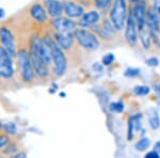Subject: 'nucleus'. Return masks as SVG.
<instances>
[{
  "label": "nucleus",
  "mask_w": 160,
  "mask_h": 158,
  "mask_svg": "<svg viewBox=\"0 0 160 158\" xmlns=\"http://www.w3.org/2000/svg\"><path fill=\"white\" fill-rule=\"evenodd\" d=\"M43 41L49 47L51 61L53 62V65H55L56 74L58 76H62V75L65 73V69H66V58L64 56V53L62 51L60 46L49 37H46Z\"/></svg>",
  "instance_id": "nucleus-1"
},
{
  "label": "nucleus",
  "mask_w": 160,
  "mask_h": 158,
  "mask_svg": "<svg viewBox=\"0 0 160 158\" xmlns=\"http://www.w3.org/2000/svg\"><path fill=\"white\" fill-rule=\"evenodd\" d=\"M29 57L31 63H32L33 69L38 76L45 77L48 74V65L43 61L42 57L40 56V53L37 47V37H33L30 44V53Z\"/></svg>",
  "instance_id": "nucleus-2"
},
{
  "label": "nucleus",
  "mask_w": 160,
  "mask_h": 158,
  "mask_svg": "<svg viewBox=\"0 0 160 158\" xmlns=\"http://www.w3.org/2000/svg\"><path fill=\"white\" fill-rule=\"evenodd\" d=\"M17 60H18V67L22 80L26 82L31 81L34 77V69H33L32 63H31L30 57L25 49L18 51Z\"/></svg>",
  "instance_id": "nucleus-3"
},
{
  "label": "nucleus",
  "mask_w": 160,
  "mask_h": 158,
  "mask_svg": "<svg viewBox=\"0 0 160 158\" xmlns=\"http://www.w3.org/2000/svg\"><path fill=\"white\" fill-rule=\"evenodd\" d=\"M126 0H115L110 13V18L115 29H122L126 20Z\"/></svg>",
  "instance_id": "nucleus-4"
},
{
  "label": "nucleus",
  "mask_w": 160,
  "mask_h": 158,
  "mask_svg": "<svg viewBox=\"0 0 160 158\" xmlns=\"http://www.w3.org/2000/svg\"><path fill=\"white\" fill-rule=\"evenodd\" d=\"M74 37L78 41L80 45L83 48L89 49V50H94V49L98 48L99 42L96 35L93 34L92 32L83 29H77L74 32Z\"/></svg>",
  "instance_id": "nucleus-5"
},
{
  "label": "nucleus",
  "mask_w": 160,
  "mask_h": 158,
  "mask_svg": "<svg viewBox=\"0 0 160 158\" xmlns=\"http://www.w3.org/2000/svg\"><path fill=\"white\" fill-rule=\"evenodd\" d=\"M13 73L14 69H13L12 57L3 47H0V76L9 78Z\"/></svg>",
  "instance_id": "nucleus-6"
},
{
  "label": "nucleus",
  "mask_w": 160,
  "mask_h": 158,
  "mask_svg": "<svg viewBox=\"0 0 160 158\" xmlns=\"http://www.w3.org/2000/svg\"><path fill=\"white\" fill-rule=\"evenodd\" d=\"M0 41L3 45V48L9 53L10 56L13 57L16 55V44H15L14 37L8 28H0Z\"/></svg>",
  "instance_id": "nucleus-7"
},
{
  "label": "nucleus",
  "mask_w": 160,
  "mask_h": 158,
  "mask_svg": "<svg viewBox=\"0 0 160 158\" xmlns=\"http://www.w3.org/2000/svg\"><path fill=\"white\" fill-rule=\"evenodd\" d=\"M127 24H126V31H125V37L127 42L130 44L131 46H135L137 43V24L135 17H133L132 12H130L127 16Z\"/></svg>",
  "instance_id": "nucleus-8"
},
{
  "label": "nucleus",
  "mask_w": 160,
  "mask_h": 158,
  "mask_svg": "<svg viewBox=\"0 0 160 158\" xmlns=\"http://www.w3.org/2000/svg\"><path fill=\"white\" fill-rule=\"evenodd\" d=\"M133 17H135L137 28L139 29V31L144 29V26H145V20H146V7H145V2L140 1L139 0L137 2L135 9H133Z\"/></svg>",
  "instance_id": "nucleus-9"
},
{
  "label": "nucleus",
  "mask_w": 160,
  "mask_h": 158,
  "mask_svg": "<svg viewBox=\"0 0 160 158\" xmlns=\"http://www.w3.org/2000/svg\"><path fill=\"white\" fill-rule=\"evenodd\" d=\"M148 20H145V24H148L149 32L153 35H156L160 29V19L159 15L155 9H149L148 12Z\"/></svg>",
  "instance_id": "nucleus-10"
},
{
  "label": "nucleus",
  "mask_w": 160,
  "mask_h": 158,
  "mask_svg": "<svg viewBox=\"0 0 160 158\" xmlns=\"http://www.w3.org/2000/svg\"><path fill=\"white\" fill-rule=\"evenodd\" d=\"M53 27L56 28L58 32H68V31H72L75 28V24L74 20L69 19V18H65V17H57V18L52 19L51 22Z\"/></svg>",
  "instance_id": "nucleus-11"
},
{
  "label": "nucleus",
  "mask_w": 160,
  "mask_h": 158,
  "mask_svg": "<svg viewBox=\"0 0 160 158\" xmlns=\"http://www.w3.org/2000/svg\"><path fill=\"white\" fill-rule=\"evenodd\" d=\"M56 41H57L56 43L58 44L61 48L68 49L73 45L74 38L71 31H68V32H57Z\"/></svg>",
  "instance_id": "nucleus-12"
},
{
  "label": "nucleus",
  "mask_w": 160,
  "mask_h": 158,
  "mask_svg": "<svg viewBox=\"0 0 160 158\" xmlns=\"http://www.w3.org/2000/svg\"><path fill=\"white\" fill-rule=\"evenodd\" d=\"M63 10L68 17H80L83 14V8L73 1H66Z\"/></svg>",
  "instance_id": "nucleus-13"
},
{
  "label": "nucleus",
  "mask_w": 160,
  "mask_h": 158,
  "mask_svg": "<svg viewBox=\"0 0 160 158\" xmlns=\"http://www.w3.org/2000/svg\"><path fill=\"white\" fill-rule=\"evenodd\" d=\"M45 6L49 15L53 17L60 16L63 12V6L59 0H46Z\"/></svg>",
  "instance_id": "nucleus-14"
},
{
  "label": "nucleus",
  "mask_w": 160,
  "mask_h": 158,
  "mask_svg": "<svg viewBox=\"0 0 160 158\" xmlns=\"http://www.w3.org/2000/svg\"><path fill=\"white\" fill-rule=\"evenodd\" d=\"M30 15L35 20H38V22H40V23H43L47 19V14H46L45 9L38 3L33 4V6L30 8Z\"/></svg>",
  "instance_id": "nucleus-15"
},
{
  "label": "nucleus",
  "mask_w": 160,
  "mask_h": 158,
  "mask_svg": "<svg viewBox=\"0 0 160 158\" xmlns=\"http://www.w3.org/2000/svg\"><path fill=\"white\" fill-rule=\"evenodd\" d=\"M99 20V14L96 11H91L82 16L81 20L79 22V25L82 27H91L95 25Z\"/></svg>",
  "instance_id": "nucleus-16"
},
{
  "label": "nucleus",
  "mask_w": 160,
  "mask_h": 158,
  "mask_svg": "<svg viewBox=\"0 0 160 158\" xmlns=\"http://www.w3.org/2000/svg\"><path fill=\"white\" fill-rule=\"evenodd\" d=\"M148 122H149V125L152 126L153 129H157L159 128L160 126V118L158 112L156 111V109H148Z\"/></svg>",
  "instance_id": "nucleus-17"
},
{
  "label": "nucleus",
  "mask_w": 160,
  "mask_h": 158,
  "mask_svg": "<svg viewBox=\"0 0 160 158\" xmlns=\"http://www.w3.org/2000/svg\"><path fill=\"white\" fill-rule=\"evenodd\" d=\"M149 139L148 138H142L141 140H139L136 144V149L138 151H144L145 149H148V145H149Z\"/></svg>",
  "instance_id": "nucleus-18"
},
{
  "label": "nucleus",
  "mask_w": 160,
  "mask_h": 158,
  "mask_svg": "<svg viewBox=\"0 0 160 158\" xmlns=\"http://www.w3.org/2000/svg\"><path fill=\"white\" fill-rule=\"evenodd\" d=\"M135 93L138 95H146L149 93V88L145 85H140V87L135 88Z\"/></svg>",
  "instance_id": "nucleus-19"
},
{
  "label": "nucleus",
  "mask_w": 160,
  "mask_h": 158,
  "mask_svg": "<svg viewBox=\"0 0 160 158\" xmlns=\"http://www.w3.org/2000/svg\"><path fill=\"white\" fill-rule=\"evenodd\" d=\"M3 129L8 134H16V125L14 123H7L6 125H3Z\"/></svg>",
  "instance_id": "nucleus-20"
},
{
  "label": "nucleus",
  "mask_w": 160,
  "mask_h": 158,
  "mask_svg": "<svg viewBox=\"0 0 160 158\" xmlns=\"http://www.w3.org/2000/svg\"><path fill=\"white\" fill-rule=\"evenodd\" d=\"M113 61H114V56H113L112 54H108V55H106L104 58H102V64H104V65H109Z\"/></svg>",
  "instance_id": "nucleus-21"
},
{
  "label": "nucleus",
  "mask_w": 160,
  "mask_h": 158,
  "mask_svg": "<svg viewBox=\"0 0 160 158\" xmlns=\"http://www.w3.org/2000/svg\"><path fill=\"white\" fill-rule=\"evenodd\" d=\"M111 0H96V7L99 8V9H106L108 6H109Z\"/></svg>",
  "instance_id": "nucleus-22"
},
{
  "label": "nucleus",
  "mask_w": 160,
  "mask_h": 158,
  "mask_svg": "<svg viewBox=\"0 0 160 158\" xmlns=\"http://www.w3.org/2000/svg\"><path fill=\"white\" fill-rule=\"evenodd\" d=\"M111 109L113 111H117V112H121L124 109V106L122 103H113L111 104Z\"/></svg>",
  "instance_id": "nucleus-23"
},
{
  "label": "nucleus",
  "mask_w": 160,
  "mask_h": 158,
  "mask_svg": "<svg viewBox=\"0 0 160 158\" xmlns=\"http://www.w3.org/2000/svg\"><path fill=\"white\" fill-rule=\"evenodd\" d=\"M139 69H128L127 71L125 72V75L127 77H135L137 76V75H139Z\"/></svg>",
  "instance_id": "nucleus-24"
},
{
  "label": "nucleus",
  "mask_w": 160,
  "mask_h": 158,
  "mask_svg": "<svg viewBox=\"0 0 160 158\" xmlns=\"http://www.w3.org/2000/svg\"><path fill=\"white\" fill-rule=\"evenodd\" d=\"M9 142V138L4 135H0V149L7 145V143Z\"/></svg>",
  "instance_id": "nucleus-25"
},
{
  "label": "nucleus",
  "mask_w": 160,
  "mask_h": 158,
  "mask_svg": "<svg viewBox=\"0 0 160 158\" xmlns=\"http://www.w3.org/2000/svg\"><path fill=\"white\" fill-rule=\"evenodd\" d=\"M104 26H105L106 31H113V30H114V29H113L114 25L112 24V22H111V20H110V22H109V20H106V22L104 23Z\"/></svg>",
  "instance_id": "nucleus-26"
},
{
  "label": "nucleus",
  "mask_w": 160,
  "mask_h": 158,
  "mask_svg": "<svg viewBox=\"0 0 160 158\" xmlns=\"http://www.w3.org/2000/svg\"><path fill=\"white\" fill-rule=\"evenodd\" d=\"M145 157L146 158H159V153L156 152V151L149 152L145 155Z\"/></svg>",
  "instance_id": "nucleus-27"
},
{
  "label": "nucleus",
  "mask_w": 160,
  "mask_h": 158,
  "mask_svg": "<svg viewBox=\"0 0 160 158\" xmlns=\"http://www.w3.org/2000/svg\"><path fill=\"white\" fill-rule=\"evenodd\" d=\"M146 62H148V65H151V66H157V65H158V60H157L156 58H151V59H148Z\"/></svg>",
  "instance_id": "nucleus-28"
},
{
  "label": "nucleus",
  "mask_w": 160,
  "mask_h": 158,
  "mask_svg": "<svg viewBox=\"0 0 160 158\" xmlns=\"http://www.w3.org/2000/svg\"><path fill=\"white\" fill-rule=\"evenodd\" d=\"M153 3H154L155 10L160 13V0H153Z\"/></svg>",
  "instance_id": "nucleus-29"
},
{
  "label": "nucleus",
  "mask_w": 160,
  "mask_h": 158,
  "mask_svg": "<svg viewBox=\"0 0 160 158\" xmlns=\"http://www.w3.org/2000/svg\"><path fill=\"white\" fill-rule=\"evenodd\" d=\"M27 155H26V153H19V154H17V155H15L14 156V158H24V157H26Z\"/></svg>",
  "instance_id": "nucleus-30"
},
{
  "label": "nucleus",
  "mask_w": 160,
  "mask_h": 158,
  "mask_svg": "<svg viewBox=\"0 0 160 158\" xmlns=\"http://www.w3.org/2000/svg\"><path fill=\"white\" fill-rule=\"evenodd\" d=\"M155 151L160 153V142H157V143L155 144Z\"/></svg>",
  "instance_id": "nucleus-31"
},
{
  "label": "nucleus",
  "mask_w": 160,
  "mask_h": 158,
  "mask_svg": "<svg viewBox=\"0 0 160 158\" xmlns=\"http://www.w3.org/2000/svg\"><path fill=\"white\" fill-rule=\"evenodd\" d=\"M1 16H3V10L0 9V17H1Z\"/></svg>",
  "instance_id": "nucleus-32"
},
{
  "label": "nucleus",
  "mask_w": 160,
  "mask_h": 158,
  "mask_svg": "<svg viewBox=\"0 0 160 158\" xmlns=\"http://www.w3.org/2000/svg\"><path fill=\"white\" fill-rule=\"evenodd\" d=\"M130 1H131V2H138L139 0H130Z\"/></svg>",
  "instance_id": "nucleus-33"
},
{
  "label": "nucleus",
  "mask_w": 160,
  "mask_h": 158,
  "mask_svg": "<svg viewBox=\"0 0 160 158\" xmlns=\"http://www.w3.org/2000/svg\"><path fill=\"white\" fill-rule=\"evenodd\" d=\"M0 126H1V124H0Z\"/></svg>",
  "instance_id": "nucleus-34"
}]
</instances>
